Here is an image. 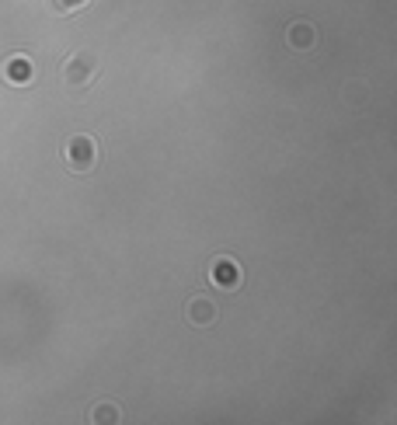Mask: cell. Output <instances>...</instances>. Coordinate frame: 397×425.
<instances>
[{
  "label": "cell",
  "instance_id": "cell-1",
  "mask_svg": "<svg viewBox=\"0 0 397 425\" xmlns=\"http://www.w3.org/2000/svg\"><path fill=\"white\" fill-rule=\"evenodd\" d=\"M216 272H219V276H216V283H223V286H226V283H230V286L237 283V265H226V261H219V265H216Z\"/></svg>",
  "mask_w": 397,
  "mask_h": 425
}]
</instances>
